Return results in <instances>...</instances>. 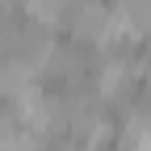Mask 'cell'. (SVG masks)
I'll return each instance as SVG.
<instances>
[{"instance_id":"3957f363","label":"cell","mask_w":151,"mask_h":151,"mask_svg":"<svg viewBox=\"0 0 151 151\" xmlns=\"http://www.w3.org/2000/svg\"><path fill=\"white\" fill-rule=\"evenodd\" d=\"M113 13H118L122 25H130V29L139 34V42L151 38V0H118Z\"/></svg>"},{"instance_id":"7a4b0ae2","label":"cell","mask_w":151,"mask_h":151,"mask_svg":"<svg viewBox=\"0 0 151 151\" xmlns=\"http://www.w3.org/2000/svg\"><path fill=\"white\" fill-rule=\"evenodd\" d=\"M113 17H118V13H113L105 0H84V9H80V17L71 21V29H67V34L76 38V42H84V46H97L101 38L109 34Z\"/></svg>"},{"instance_id":"277c9868","label":"cell","mask_w":151,"mask_h":151,"mask_svg":"<svg viewBox=\"0 0 151 151\" xmlns=\"http://www.w3.org/2000/svg\"><path fill=\"white\" fill-rule=\"evenodd\" d=\"M25 4V17L46 29H63V4L67 0H21Z\"/></svg>"},{"instance_id":"6da1fadb","label":"cell","mask_w":151,"mask_h":151,"mask_svg":"<svg viewBox=\"0 0 151 151\" xmlns=\"http://www.w3.org/2000/svg\"><path fill=\"white\" fill-rule=\"evenodd\" d=\"M139 88H143V71H139V63H134V55L101 59V67H97V97H101L105 105H113L118 113L134 109Z\"/></svg>"}]
</instances>
